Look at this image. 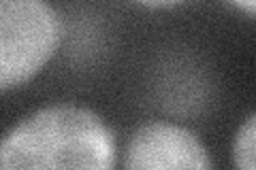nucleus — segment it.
<instances>
[{
	"label": "nucleus",
	"instance_id": "obj_4",
	"mask_svg": "<svg viewBox=\"0 0 256 170\" xmlns=\"http://www.w3.org/2000/svg\"><path fill=\"white\" fill-rule=\"evenodd\" d=\"M254 139H256V117L250 115L239 128L233 143V162L242 170H254Z\"/></svg>",
	"mask_w": 256,
	"mask_h": 170
},
{
	"label": "nucleus",
	"instance_id": "obj_2",
	"mask_svg": "<svg viewBox=\"0 0 256 170\" xmlns=\"http://www.w3.org/2000/svg\"><path fill=\"white\" fill-rule=\"evenodd\" d=\"M60 19L45 0H0V92L26 83L60 45Z\"/></svg>",
	"mask_w": 256,
	"mask_h": 170
},
{
	"label": "nucleus",
	"instance_id": "obj_3",
	"mask_svg": "<svg viewBox=\"0 0 256 170\" xmlns=\"http://www.w3.org/2000/svg\"><path fill=\"white\" fill-rule=\"evenodd\" d=\"M124 168L130 170H173L214 168L201 141L186 128L154 121L132 134L124 153Z\"/></svg>",
	"mask_w": 256,
	"mask_h": 170
},
{
	"label": "nucleus",
	"instance_id": "obj_1",
	"mask_svg": "<svg viewBox=\"0 0 256 170\" xmlns=\"http://www.w3.org/2000/svg\"><path fill=\"white\" fill-rule=\"evenodd\" d=\"M116 166V141L98 115L82 107H47L0 141V170Z\"/></svg>",
	"mask_w": 256,
	"mask_h": 170
},
{
	"label": "nucleus",
	"instance_id": "obj_5",
	"mask_svg": "<svg viewBox=\"0 0 256 170\" xmlns=\"http://www.w3.org/2000/svg\"><path fill=\"white\" fill-rule=\"evenodd\" d=\"M233 4H237L239 9H244L250 17H254V13H256V0H230Z\"/></svg>",
	"mask_w": 256,
	"mask_h": 170
},
{
	"label": "nucleus",
	"instance_id": "obj_6",
	"mask_svg": "<svg viewBox=\"0 0 256 170\" xmlns=\"http://www.w3.org/2000/svg\"><path fill=\"white\" fill-rule=\"evenodd\" d=\"M141 4H148V6H173V4H180L184 0H137Z\"/></svg>",
	"mask_w": 256,
	"mask_h": 170
}]
</instances>
